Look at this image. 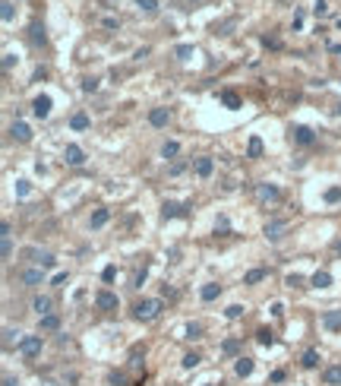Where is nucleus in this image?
Returning a JSON list of instances; mask_svg holds the SVG:
<instances>
[{"instance_id":"nucleus-1","label":"nucleus","mask_w":341,"mask_h":386,"mask_svg":"<svg viewBox=\"0 0 341 386\" xmlns=\"http://www.w3.org/2000/svg\"><path fill=\"white\" fill-rule=\"evenodd\" d=\"M133 314H136V320L149 323V320H155V317L161 314V301H158V298H145V301H139L136 307H133Z\"/></svg>"},{"instance_id":"nucleus-11","label":"nucleus","mask_w":341,"mask_h":386,"mask_svg":"<svg viewBox=\"0 0 341 386\" xmlns=\"http://www.w3.org/2000/svg\"><path fill=\"white\" fill-rule=\"evenodd\" d=\"M212 168H215V162H212L209 155L196 158V174H199V177H209V174H212Z\"/></svg>"},{"instance_id":"nucleus-51","label":"nucleus","mask_w":341,"mask_h":386,"mask_svg":"<svg viewBox=\"0 0 341 386\" xmlns=\"http://www.w3.org/2000/svg\"><path fill=\"white\" fill-rule=\"evenodd\" d=\"M338 114H341V108H338Z\"/></svg>"},{"instance_id":"nucleus-47","label":"nucleus","mask_w":341,"mask_h":386,"mask_svg":"<svg viewBox=\"0 0 341 386\" xmlns=\"http://www.w3.org/2000/svg\"><path fill=\"white\" fill-rule=\"evenodd\" d=\"M54 285H66V272H57V276H54Z\"/></svg>"},{"instance_id":"nucleus-4","label":"nucleus","mask_w":341,"mask_h":386,"mask_svg":"<svg viewBox=\"0 0 341 386\" xmlns=\"http://www.w3.org/2000/svg\"><path fill=\"white\" fill-rule=\"evenodd\" d=\"M168 121H171V111L168 108H152L149 111V124H152V127H168Z\"/></svg>"},{"instance_id":"nucleus-28","label":"nucleus","mask_w":341,"mask_h":386,"mask_svg":"<svg viewBox=\"0 0 341 386\" xmlns=\"http://www.w3.org/2000/svg\"><path fill=\"white\" fill-rule=\"evenodd\" d=\"M32 42H35V44H44V25H38V22H32Z\"/></svg>"},{"instance_id":"nucleus-3","label":"nucleus","mask_w":341,"mask_h":386,"mask_svg":"<svg viewBox=\"0 0 341 386\" xmlns=\"http://www.w3.org/2000/svg\"><path fill=\"white\" fill-rule=\"evenodd\" d=\"M117 295H111V291H98L95 295V307L98 310H117Z\"/></svg>"},{"instance_id":"nucleus-6","label":"nucleus","mask_w":341,"mask_h":386,"mask_svg":"<svg viewBox=\"0 0 341 386\" xmlns=\"http://www.w3.org/2000/svg\"><path fill=\"white\" fill-rule=\"evenodd\" d=\"M32 111H35V117H41V121H44V117L51 114V98L48 95H38L35 102H32Z\"/></svg>"},{"instance_id":"nucleus-29","label":"nucleus","mask_w":341,"mask_h":386,"mask_svg":"<svg viewBox=\"0 0 341 386\" xmlns=\"http://www.w3.org/2000/svg\"><path fill=\"white\" fill-rule=\"evenodd\" d=\"M281 231H284V222H269L265 225V235L269 237H281Z\"/></svg>"},{"instance_id":"nucleus-19","label":"nucleus","mask_w":341,"mask_h":386,"mask_svg":"<svg viewBox=\"0 0 341 386\" xmlns=\"http://www.w3.org/2000/svg\"><path fill=\"white\" fill-rule=\"evenodd\" d=\"M108 218H111V212L108 209H95V215H92V228H101V225H108Z\"/></svg>"},{"instance_id":"nucleus-45","label":"nucleus","mask_w":341,"mask_h":386,"mask_svg":"<svg viewBox=\"0 0 341 386\" xmlns=\"http://www.w3.org/2000/svg\"><path fill=\"white\" fill-rule=\"evenodd\" d=\"M16 193H19V196H25V193H29V181H16Z\"/></svg>"},{"instance_id":"nucleus-5","label":"nucleus","mask_w":341,"mask_h":386,"mask_svg":"<svg viewBox=\"0 0 341 386\" xmlns=\"http://www.w3.org/2000/svg\"><path fill=\"white\" fill-rule=\"evenodd\" d=\"M63 158H66V165H82L85 162V152L82 149H79V146H66V149H63Z\"/></svg>"},{"instance_id":"nucleus-39","label":"nucleus","mask_w":341,"mask_h":386,"mask_svg":"<svg viewBox=\"0 0 341 386\" xmlns=\"http://www.w3.org/2000/svg\"><path fill=\"white\" fill-rule=\"evenodd\" d=\"M325 199H329V203H338V199H341V187H332V190H325Z\"/></svg>"},{"instance_id":"nucleus-14","label":"nucleus","mask_w":341,"mask_h":386,"mask_svg":"<svg viewBox=\"0 0 341 386\" xmlns=\"http://www.w3.org/2000/svg\"><path fill=\"white\" fill-rule=\"evenodd\" d=\"M186 212V206H180V203H164L161 206V215L164 218H177V215H183Z\"/></svg>"},{"instance_id":"nucleus-12","label":"nucleus","mask_w":341,"mask_h":386,"mask_svg":"<svg viewBox=\"0 0 341 386\" xmlns=\"http://www.w3.org/2000/svg\"><path fill=\"white\" fill-rule=\"evenodd\" d=\"M25 257H35L38 263L44 266V269H51V266L57 263V259H54V254H41V250H25Z\"/></svg>"},{"instance_id":"nucleus-13","label":"nucleus","mask_w":341,"mask_h":386,"mask_svg":"<svg viewBox=\"0 0 341 386\" xmlns=\"http://www.w3.org/2000/svg\"><path fill=\"white\" fill-rule=\"evenodd\" d=\"M19 279H22V285H41L44 272H41V269H25V272H22V276H19Z\"/></svg>"},{"instance_id":"nucleus-2","label":"nucleus","mask_w":341,"mask_h":386,"mask_svg":"<svg viewBox=\"0 0 341 386\" xmlns=\"http://www.w3.org/2000/svg\"><path fill=\"white\" fill-rule=\"evenodd\" d=\"M19 351H22L25 358L41 355V336H25V339H19Z\"/></svg>"},{"instance_id":"nucleus-38","label":"nucleus","mask_w":341,"mask_h":386,"mask_svg":"<svg viewBox=\"0 0 341 386\" xmlns=\"http://www.w3.org/2000/svg\"><path fill=\"white\" fill-rule=\"evenodd\" d=\"M95 89H98V79L85 76V79H82V92H95Z\"/></svg>"},{"instance_id":"nucleus-17","label":"nucleus","mask_w":341,"mask_h":386,"mask_svg":"<svg viewBox=\"0 0 341 386\" xmlns=\"http://www.w3.org/2000/svg\"><path fill=\"white\" fill-rule=\"evenodd\" d=\"M325 329H341V310H329V314L322 317Z\"/></svg>"},{"instance_id":"nucleus-15","label":"nucleus","mask_w":341,"mask_h":386,"mask_svg":"<svg viewBox=\"0 0 341 386\" xmlns=\"http://www.w3.org/2000/svg\"><path fill=\"white\" fill-rule=\"evenodd\" d=\"M234 370H237V377H250L253 374V358H237Z\"/></svg>"},{"instance_id":"nucleus-41","label":"nucleus","mask_w":341,"mask_h":386,"mask_svg":"<svg viewBox=\"0 0 341 386\" xmlns=\"http://www.w3.org/2000/svg\"><path fill=\"white\" fill-rule=\"evenodd\" d=\"M142 282H145V269H139L136 276H133V288H142Z\"/></svg>"},{"instance_id":"nucleus-18","label":"nucleus","mask_w":341,"mask_h":386,"mask_svg":"<svg viewBox=\"0 0 341 386\" xmlns=\"http://www.w3.org/2000/svg\"><path fill=\"white\" fill-rule=\"evenodd\" d=\"M139 13H145V16H155L158 13V0H136Z\"/></svg>"},{"instance_id":"nucleus-48","label":"nucleus","mask_w":341,"mask_h":386,"mask_svg":"<svg viewBox=\"0 0 341 386\" xmlns=\"http://www.w3.org/2000/svg\"><path fill=\"white\" fill-rule=\"evenodd\" d=\"M3 386H16V380H13V377L6 374V377H3Z\"/></svg>"},{"instance_id":"nucleus-31","label":"nucleus","mask_w":341,"mask_h":386,"mask_svg":"<svg viewBox=\"0 0 341 386\" xmlns=\"http://www.w3.org/2000/svg\"><path fill=\"white\" fill-rule=\"evenodd\" d=\"M180 364H183L186 370H193L199 364V355H196V351H190V355H183V361H180Z\"/></svg>"},{"instance_id":"nucleus-24","label":"nucleus","mask_w":341,"mask_h":386,"mask_svg":"<svg viewBox=\"0 0 341 386\" xmlns=\"http://www.w3.org/2000/svg\"><path fill=\"white\" fill-rule=\"evenodd\" d=\"M221 105H224V108H231V111H237L240 108V98L234 95V92H221Z\"/></svg>"},{"instance_id":"nucleus-25","label":"nucleus","mask_w":341,"mask_h":386,"mask_svg":"<svg viewBox=\"0 0 341 386\" xmlns=\"http://www.w3.org/2000/svg\"><path fill=\"white\" fill-rule=\"evenodd\" d=\"M199 295H202V301H215V298L221 295V285H205Z\"/></svg>"},{"instance_id":"nucleus-32","label":"nucleus","mask_w":341,"mask_h":386,"mask_svg":"<svg viewBox=\"0 0 341 386\" xmlns=\"http://www.w3.org/2000/svg\"><path fill=\"white\" fill-rule=\"evenodd\" d=\"M57 326H60V320H57V317H54V314H48V317H41V329H57Z\"/></svg>"},{"instance_id":"nucleus-23","label":"nucleus","mask_w":341,"mask_h":386,"mask_svg":"<svg viewBox=\"0 0 341 386\" xmlns=\"http://www.w3.org/2000/svg\"><path fill=\"white\" fill-rule=\"evenodd\" d=\"M262 279H265V269H250L243 276V285H256V282H262Z\"/></svg>"},{"instance_id":"nucleus-46","label":"nucleus","mask_w":341,"mask_h":386,"mask_svg":"<svg viewBox=\"0 0 341 386\" xmlns=\"http://www.w3.org/2000/svg\"><path fill=\"white\" fill-rule=\"evenodd\" d=\"M287 285H291V288H297V285H303V279L294 272V276H287Z\"/></svg>"},{"instance_id":"nucleus-40","label":"nucleus","mask_w":341,"mask_h":386,"mask_svg":"<svg viewBox=\"0 0 341 386\" xmlns=\"http://www.w3.org/2000/svg\"><path fill=\"white\" fill-rule=\"evenodd\" d=\"M199 332H202V326H199V323H190V326H186V336H190V339H199Z\"/></svg>"},{"instance_id":"nucleus-22","label":"nucleus","mask_w":341,"mask_h":386,"mask_svg":"<svg viewBox=\"0 0 341 386\" xmlns=\"http://www.w3.org/2000/svg\"><path fill=\"white\" fill-rule=\"evenodd\" d=\"M70 127L73 130H89V114H82V111H79V114H73Z\"/></svg>"},{"instance_id":"nucleus-9","label":"nucleus","mask_w":341,"mask_h":386,"mask_svg":"<svg viewBox=\"0 0 341 386\" xmlns=\"http://www.w3.org/2000/svg\"><path fill=\"white\" fill-rule=\"evenodd\" d=\"M322 380L329 383V386H341V364H332V367H325Z\"/></svg>"},{"instance_id":"nucleus-26","label":"nucleus","mask_w":341,"mask_h":386,"mask_svg":"<svg viewBox=\"0 0 341 386\" xmlns=\"http://www.w3.org/2000/svg\"><path fill=\"white\" fill-rule=\"evenodd\" d=\"M259 199H278V187H272V184H259Z\"/></svg>"},{"instance_id":"nucleus-42","label":"nucleus","mask_w":341,"mask_h":386,"mask_svg":"<svg viewBox=\"0 0 341 386\" xmlns=\"http://www.w3.org/2000/svg\"><path fill=\"white\" fill-rule=\"evenodd\" d=\"M190 54H193V48H190V44H180V48H177V57H180V61H186Z\"/></svg>"},{"instance_id":"nucleus-50","label":"nucleus","mask_w":341,"mask_h":386,"mask_svg":"<svg viewBox=\"0 0 341 386\" xmlns=\"http://www.w3.org/2000/svg\"><path fill=\"white\" fill-rule=\"evenodd\" d=\"M338 254H341V244H338Z\"/></svg>"},{"instance_id":"nucleus-33","label":"nucleus","mask_w":341,"mask_h":386,"mask_svg":"<svg viewBox=\"0 0 341 386\" xmlns=\"http://www.w3.org/2000/svg\"><path fill=\"white\" fill-rule=\"evenodd\" d=\"M224 317L227 320H237V317H243V307H240V304H231V307L224 310Z\"/></svg>"},{"instance_id":"nucleus-34","label":"nucleus","mask_w":341,"mask_h":386,"mask_svg":"<svg viewBox=\"0 0 341 386\" xmlns=\"http://www.w3.org/2000/svg\"><path fill=\"white\" fill-rule=\"evenodd\" d=\"M0 16H3V22H10V19H13V3H10V0L0 3Z\"/></svg>"},{"instance_id":"nucleus-49","label":"nucleus","mask_w":341,"mask_h":386,"mask_svg":"<svg viewBox=\"0 0 341 386\" xmlns=\"http://www.w3.org/2000/svg\"><path fill=\"white\" fill-rule=\"evenodd\" d=\"M329 51L332 54H341V44H329Z\"/></svg>"},{"instance_id":"nucleus-20","label":"nucleus","mask_w":341,"mask_h":386,"mask_svg":"<svg viewBox=\"0 0 341 386\" xmlns=\"http://www.w3.org/2000/svg\"><path fill=\"white\" fill-rule=\"evenodd\" d=\"M246 155H250V158H259V155H262V139H259V136L250 139V146H246Z\"/></svg>"},{"instance_id":"nucleus-21","label":"nucleus","mask_w":341,"mask_h":386,"mask_svg":"<svg viewBox=\"0 0 341 386\" xmlns=\"http://www.w3.org/2000/svg\"><path fill=\"white\" fill-rule=\"evenodd\" d=\"M329 285H332V276H329V272H316V276H313V288H329Z\"/></svg>"},{"instance_id":"nucleus-37","label":"nucleus","mask_w":341,"mask_h":386,"mask_svg":"<svg viewBox=\"0 0 341 386\" xmlns=\"http://www.w3.org/2000/svg\"><path fill=\"white\" fill-rule=\"evenodd\" d=\"M221 351H224V355H234V351H237V339H224Z\"/></svg>"},{"instance_id":"nucleus-36","label":"nucleus","mask_w":341,"mask_h":386,"mask_svg":"<svg viewBox=\"0 0 341 386\" xmlns=\"http://www.w3.org/2000/svg\"><path fill=\"white\" fill-rule=\"evenodd\" d=\"M313 13H316V16H325V13H329V3H325V0H316V3H313Z\"/></svg>"},{"instance_id":"nucleus-8","label":"nucleus","mask_w":341,"mask_h":386,"mask_svg":"<svg viewBox=\"0 0 341 386\" xmlns=\"http://www.w3.org/2000/svg\"><path fill=\"white\" fill-rule=\"evenodd\" d=\"M32 310H35L38 317H48L51 314V298H44V295H38L35 301H32Z\"/></svg>"},{"instance_id":"nucleus-35","label":"nucleus","mask_w":341,"mask_h":386,"mask_svg":"<svg viewBox=\"0 0 341 386\" xmlns=\"http://www.w3.org/2000/svg\"><path fill=\"white\" fill-rule=\"evenodd\" d=\"M256 339H259V345H272V342H275V336H272L269 329H259V332H256Z\"/></svg>"},{"instance_id":"nucleus-16","label":"nucleus","mask_w":341,"mask_h":386,"mask_svg":"<svg viewBox=\"0 0 341 386\" xmlns=\"http://www.w3.org/2000/svg\"><path fill=\"white\" fill-rule=\"evenodd\" d=\"M0 254H3V259L13 257V241H10V225H3V241H0Z\"/></svg>"},{"instance_id":"nucleus-27","label":"nucleus","mask_w":341,"mask_h":386,"mask_svg":"<svg viewBox=\"0 0 341 386\" xmlns=\"http://www.w3.org/2000/svg\"><path fill=\"white\" fill-rule=\"evenodd\" d=\"M300 364H303V367L306 370H313V367H316V364H319V351H306V355H303V361H300Z\"/></svg>"},{"instance_id":"nucleus-44","label":"nucleus","mask_w":341,"mask_h":386,"mask_svg":"<svg viewBox=\"0 0 341 386\" xmlns=\"http://www.w3.org/2000/svg\"><path fill=\"white\" fill-rule=\"evenodd\" d=\"M13 64H16V54H3V70H13Z\"/></svg>"},{"instance_id":"nucleus-7","label":"nucleus","mask_w":341,"mask_h":386,"mask_svg":"<svg viewBox=\"0 0 341 386\" xmlns=\"http://www.w3.org/2000/svg\"><path fill=\"white\" fill-rule=\"evenodd\" d=\"M10 133H13V139H19V143H29L32 139V130H29V124H22V121H16L10 127Z\"/></svg>"},{"instance_id":"nucleus-10","label":"nucleus","mask_w":341,"mask_h":386,"mask_svg":"<svg viewBox=\"0 0 341 386\" xmlns=\"http://www.w3.org/2000/svg\"><path fill=\"white\" fill-rule=\"evenodd\" d=\"M291 133H294V139H297L300 146H310L313 139H316V136H313V130H310V127H294Z\"/></svg>"},{"instance_id":"nucleus-30","label":"nucleus","mask_w":341,"mask_h":386,"mask_svg":"<svg viewBox=\"0 0 341 386\" xmlns=\"http://www.w3.org/2000/svg\"><path fill=\"white\" fill-rule=\"evenodd\" d=\"M177 152H180V146L174 143V139H171V143H164V146H161V155H164V158H174V155H177Z\"/></svg>"},{"instance_id":"nucleus-43","label":"nucleus","mask_w":341,"mask_h":386,"mask_svg":"<svg viewBox=\"0 0 341 386\" xmlns=\"http://www.w3.org/2000/svg\"><path fill=\"white\" fill-rule=\"evenodd\" d=\"M114 276H117V269H114V266H108V269L101 272V279H104V282H114Z\"/></svg>"}]
</instances>
